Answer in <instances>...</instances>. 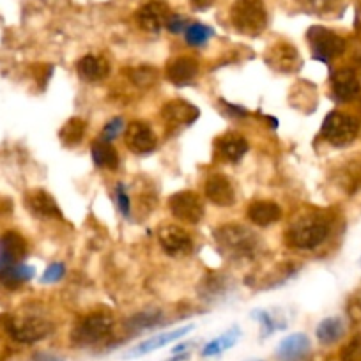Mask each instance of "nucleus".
Returning a JSON list of instances; mask_svg holds the SVG:
<instances>
[{
  "instance_id": "f257e3e1",
  "label": "nucleus",
  "mask_w": 361,
  "mask_h": 361,
  "mask_svg": "<svg viewBox=\"0 0 361 361\" xmlns=\"http://www.w3.org/2000/svg\"><path fill=\"white\" fill-rule=\"evenodd\" d=\"M213 235L221 255L232 262H245V260L255 259L260 250L259 235L245 225H221L214 231Z\"/></svg>"
},
{
  "instance_id": "f03ea898",
  "label": "nucleus",
  "mask_w": 361,
  "mask_h": 361,
  "mask_svg": "<svg viewBox=\"0 0 361 361\" xmlns=\"http://www.w3.org/2000/svg\"><path fill=\"white\" fill-rule=\"evenodd\" d=\"M329 234V221L319 211L300 214L287 232V241L293 248L314 250L326 241Z\"/></svg>"
},
{
  "instance_id": "7ed1b4c3",
  "label": "nucleus",
  "mask_w": 361,
  "mask_h": 361,
  "mask_svg": "<svg viewBox=\"0 0 361 361\" xmlns=\"http://www.w3.org/2000/svg\"><path fill=\"white\" fill-rule=\"evenodd\" d=\"M231 23L243 36H260L267 27L266 6L262 0H235L231 8Z\"/></svg>"
},
{
  "instance_id": "20e7f679",
  "label": "nucleus",
  "mask_w": 361,
  "mask_h": 361,
  "mask_svg": "<svg viewBox=\"0 0 361 361\" xmlns=\"http://www.w3.org/2000/svg\"><path fill=\"white\" fill-rule=\"evenodd\" d=\"M112 328L114 317L109 312H92L73 328L71 342L78 347L96 345L110 335Z\"/></svg>"
},
{
  "instance_id": "39448f33",
  "label": "nucleus",
  "mask_w": 361,
  "mask_h": 361,
  "mask_svg": "<svg viewBox=\"0 0 361 361\" xmlns=\"http://www.w3.org/2000/svg\"><path fill=\"white\" fill-rule=\"evenodd\" d=\"M360 133V121L343 112H329L321 126V137L335 147H347Z\"/></svg>"
},
{
  "instance_id": "423d86ee",
  "label": "nucleus",
  "mask_w": 361,
  "mask_h": 361,
  "mask_svg": "<svg viewBox=\"0 0 361 361\" xmlns=\"http://www.w3.org/2000/svg\"><path fill=\"white\" fill-rule=\"evenodd\" d=\"M307 41L310 44L315 61L324 62V64H329L331 61L338 59L347 48L345 39L342 36L321 25H314L308 29Z\"/></svg>"
},
{
  "instance_id": "0eeeda50",
  "label": "nucleus",
  "mask_w": 361,
  "mask_h": 361,
  "mask_svg": "<svg viewBox=\"0 0 361 361\" xmlns=\"http://www.w3.org/2000/svg\"><path fill=\"white\" fill-rule=\"evenodd\" d=\"M6 328H8L11 338L20 343H36L54 333V324L50 321L41 317H32V315L11 317L8 324H6Z\"/></svg>"
},
{
  "instance_id": "6e6552de",
  "label": "nucleus",
  "mask_w": 361,
  "mask_h": 361,
  "mask_svg": "<svg viewBox=\"0 0 361 361\" xmlns=\"http://www.w3.org/2000/svg\"><path fill=\"white\" fill-rule=\"evenodd\" d=\"M169 209L177 221L197 225L204 218V204L195 192H177L169 199Z\"/></svg>"
},
{
  "instance_id": "1a4fd4ad",
  "label": "nucleus",
  "mask_w": 361,
  "mask_h": 361,
  "mask_svg": "<svg viewBox=\"0 0 361 361\" xmlns=\"http://www.w3.org/2000/svg\"><path fill=\"white\" fill-rule=\"evenodd\" d=\"M158 241L163 252L172 257H186L192 253L193 241L185 228L177 225H163L158 231Z\"/></svg>"
},
{
  "instance_id": "9d476101",
  "label": "nucleus",
  "mask_w": 361,
  "mask_h": 361,
  "mask_svg": "<svg viewBox=\"0 0 361 361\" xmlns=\"http://www.w3.org/2000/svg\"><path fill=\"white\" fill-rule=\"evenodd\" d=\"M266 64L271 69H275L279 73H294L301 68V57L300 51L296 50V47H293L290 43L286 41H280V43L273 44L269 50L266 51V57H264Z\"/></svg>"
},
{
  "instance_id": "9b49d317",
  "label": "nucleus",
  "mask_w": 361,
  "mask_h": 361,
  "mask_svg": "<svg viewBox=\"0 0 361 361\" xmlns=\"http://www.w3.org/2000/svg\"><path fill=\"white\" fill-rule=\"evenodd\" d=\"M124 140L130 151L135 154H149L156 149L158 138H156L154 131L144 121H133L126 126V133H124Z\"/></svg>"
},
{
  "instance_id": "f8f14e48",
  "label": "nucleus",
  "mask_w": 361,
  "mask_h": 361,
  "mask_svg": "<svg viewBox=\"0 0 361 361\" xmlns=\"http://www.w3.org/2000/svg\"><path fill=\"white\" fill-rule=\"evenodd\" d=\"M204 193L218 207H231L235 204V190L225 173H211L204 186Z\"/></svg>"
},
{
  "instance_id": "ddd939ff",
  "label": "nucleus",
  "mask_w": 361,
  "mask_h": 361,
  "mask_svg": "<svg viewBox=\"0 0 361 361\" xmlns=\"http://www.w3.org/2000/svg\"><path fill=\"white\" fill-rule=\"evenodd\" d=\"M170 18V9L161 0H151L147 4L142 6L137 13V22L140 29L145 32L156 34L166 27V22Z\"/></svg>"
},
{
  "instance_id": "4468645a",
  "label": "nucleus",
  "mask_w": 361,
  "mask_h": 361,
  "mask_svg": "<svg viewBox=\"0 0 361 361\" xmlns=\"http://www.w3.org/2000/svg\"><path fill=\"white\" fill-rule=\"evenodd\" d=\"M27 250H29L27 241L18 232L11 231L0 235V269L23 262Z\"/></svg>"
},
{
  "instance_id": "2eb2a0df",
  "label": "nucleus",
  "mask_w": 361,
  "mask_h": 361,
  "mask_svg": "<svg viewBox=\"0 0 361 361\" xmlns=\"http://www.w3.org/2000/svg\"><path fill=\"white\" fill-rule=\"evenodd\" d=\"M331 90L336 102H353L360 94V78L350 68H340L331 75Z\"/></svg>"
},
{
  "instance_id": "dca6fc26",
  "label": "nucleus",
  "mask_w": 361,
  "mask_h": 361,
  "mask_svg": "<svg viewBox=\"0 0 361 361\" xmlns=\"http://www.w3.org/2000/svg\"><path fill=\"white\" fill-rule=\"evenodd\" d=\"M310 338L305 333H293L286 336L276 347V360L279 361H307L310 356Z\"/></svg>"
},
{
  "instance_id": "f3484780",
  "label": "nucleus",
  "mask_w": 361,
  "mask_h": 361,
  "mask_svg": "<svg viewBox=\"0 0 361 361\" xmlns=\"http://www.w3.org/2000/svg\"><path fill=\"white\" fill-rule=\"evenodd\" d=\"M193 329V326H183V328H177V329H172V331H165V333H159V335H154L151 336V338L144 340V342H140L138 345H135L133 349H130L126 353L128 360H131V357H138V356H145V354L152 353V350H158L161 349V347H165L166 343L170 342H176V340L183 338L185 335H188L190 331Z\"/></svg>"
},
{
  "instance_id": "a211bd4d",
  "label": "nucleus",
  "mask_w": 361,
  "mask_h": 361,
  "mask_svg": "<svg viewBox=\"0 0 361 361\" xmlns=\"http://www.w3.org/2000/svg\"><path fill=\"white\" fill-rule=\"evenodd\" d=\"M199 75V61L193 57H176L166 64V78L177 87L188 85Z\"/></svg>"
},
{
  "instance_id": "6ab92c4d",
  "label": "nucleus",
  "mask_w": 361,
  "mask_h": 361,
  "mask_svg": "<svg viewBox=\"0 0 361 361\" xmlns=\"http://www.w3.org/2000/svg\"><path fill=\"white\" fill-rule=\"evenodd\" d=\"M161 116L163 119L172 124H185V126H190V124H193L199 119L200 112L195 105L185 102V99H172L166 105H163Z\"/></svg>"
},
{
  "instance_id": "aec40b11",
  "label": "nucleus",
  "mask_w": 361,
  "mask_h": 361,
  "mask_svg": "<svg viewBox=\"0 0 361 361\" xmlns=\"http://www.w3.org/2000/svg\"><path fill=\"white\" fill-rule=\"evenodd\" d=\"M25 202L29 206L30 213H34L36 216L57 218V220L62 218V211L59 207V204L44 190H32V192H29L25 197Z\"/></svg>"
},
{
  "instance_id": "412c9836",
  "label": "nucleus",
  "mask_w": 361,
  "mask_h": 361,
  "mask_svg": "<svg viewBox=\"0 0 361 361\" xmlns=\"http://www.w3.org/2000/svg\"><path fill=\"white\" fill-rule=\"evenodd\" d=\"M76 69H78L80 78L89 83H96L102 82V80H105L109 76L110 64L102 55L89 54L80 59L78 64H76Z\"/></svg>"
},
{
  "instance_id": "4be33fe9",
  "label": "nucleus",
  "mask_w": 361,
  "mask_h": 361,
  "mask_svg": "<svg viewBox=\"0 0 361 361\" xmlns=\"http://www.w3.org/2000/svg\"><path fill=\"white\" fill-rule=\"evenodd\" d=\"M246 216L259 227H269L282 218V207L271 200H257L248 206Z\"/></svg>"
},
{
  "instance_id": "5701e85b",
  "label": "nucleus",
  "mask_w": 361,
  "mask_h": 361,
  "mask_svg": "<svg viewBox=\"0 0 361 361\" xmlns=\"http://www.w3.org/2000/svg\"><path fill=\"white\" fill-rule=\"evenodd\" d=\"M216 152L221 158L227 159V161L238 163L248 152V142H246V138L243 135L227 133L218 138Z\"/></svg>"
},
{
  "instance_id": "b1692460",
  "label": "nucleus",
  "mask_w": 361,
  "mask_h": 361,
  "mask_svg": "<svg viewBox=\"0 0 361 361\" xmlns=\"http://www.w3.org/2000/svg\"><path fill=\"white\" fill-rule=\"evenodd\" d=\"M34 275H36V271H34L32 266L20 262L15 264V266L6 267V269H0V283L8 287V289H16V287L32 280Z\"/></svg>"
},
{
  "instance_id": "393cba45",
  "label": "nucleus",
  "mask_w": 361,
  "mask_h": 361,
  "mask_svg": "<svg viewBox=\"0 0 361 361\" xmlns=\"http://www.w3.org/2000/svg\"><path fill=\"white\" fill-rule=\"evenodd\" d=\"M90 152H92V161L98 169L116 170L119 166V152L114 147L112 142L96 140Z\"/></svg>"
},
{
  "instance_id": "a878e982",
  "label": "nucleus",
  "mask_w": 361,
  "mask_h": 361,
  "mask_svg": "<svg viewBox=\"0 0 361 361\" xmlns=\"http://www.w3.org/2000/svg\"><path fill=\"white\" fill-rule=\"evenodd\" d=\"M315 335L322 345H333L345 335V324L340 317H326L319 322Z\"/></svg>"
},
{
  "instance_id": "bb28decb",
  "label": "nucleus",
  "mask_w": 361,
  "mask_h": 361,
  "mask_svg": "<svg viewBox=\"0 0 361 361\" xmlns=\"http://www.w3.org/2000/svg\"><path fill=\"white\" fill-rule=\"evenodd\" d=\"M87 123L82 119V117H71L69 121H66L64 126L59 131V138H61L62 144L66 147H76L80 142L85 137Z\"/></svg>"
},
{
  "instance_id": "cd10ccee",
  "label": "nucleus",
  "mask_w": 361,
  "mask_h": 361,
  "mask_svg": "<svg viewBox=\"0 0 361 361\" xmlns=\"http://www.w3.org/2000/svg\"><path fill=\"white\" fill-rule=\"evenodd\" d=\"M163 321V312L158 308H147V310H142L138 314H135L133 317L128 319L126 328L130 331H144V329L154 328L159 322Z\"/></svg>"
},
{
  "instance_id": "c85d7f7f",
  "label": "nucleus",
  "mask_w": 361,
  "mask_h": 361,
  "mask_svg": "<svg viewBox=\"0 0 361 361\" xmlns=\"http://www.w3.org/2000/svg\"><path fill=\"white\" fill-rule=\"evenodd\" d=\"M239 336H241V329L239 328H231L228 331H225L224 335H220L218 338L211 340L206 347L202 349V356H218V354L225 353L231 347H234L238 343Z\"/></svg>"
},
{
  "instance_id": "c756f323",
  "label": "nucleus",
  "mask_w": 361,
  "mask_h": 361,
  "mask_svg": "<svg viewBox=\"0 0 361 361\" xmlns=\"http://www.w3.org/2000/svg\"><path fill=\"white\" fill-rule=\"evenodd\" d=\"M128 78L133 85L140 87V89H147V87L154 85L158 82V71L151 66H137V68H130L126 71Z\"/></svg>"
},
{
  "instance_id": "7c9ffc66",
  "label": "nucleus",
  "mask_w": 361,
  "mask_h": 361,
  "mask_svg": "<svg viewBox=\"0 0 361 361\" xmlns=\"http://www.w3.org/2000/svg\"><path fill=\"white\" fill-rule=\"evenodd\" d=\"M214 30L204 23H190L185 30V39L190 47H204L213 37Z\"/></svg>"
},
{
  "instance_id": "2f4dec72",
  "label": "nucleus",
  "mask_w": 361,
  "mask_h": 361,
  "mask_svg": "<svg viewBox=\"0 0 361 361\" xmlns=\"http://www.w3.org/2000/svg\"><path fill=\"white\" fill-rule=\"evenodd\" d=\"M252 317H255L257 321H259L260 335H262V338H267V336H271L273 333L276 331V329L286 328L283 324H279V321H276V319L273 317V314H271V312H267V310H255L252 314Z\"/></svg>"
},
{
  "instance_id": "473e14b6",
  "label": "nucleus",
  "mask_w": 361,
  "mask_h": 361,
  "mask_svg": "<svg viewBox=\"0 0 361 361\" xmlns=\"http://www.w3.org/2000/svg\"><path fill=\"white\" fill-rule=\"evenodd\" d=\"M301 8L314 15H328L338 8L340 0H300Z\"/></svg>"
},
{
  "instance_id": "72a5a7b5",
  "label": "nucleus",
  "mask_w": 361,
  "mask_h": 361,
  "mask_svg": "<svg viewBox=\"0 0 361 361\" xmlns=\"http://www.w3.org/2000/svg\"><path fill=\"white\" fill-rule=\"evenodd\" d=\"M225 290H227V287H225L224 276L211 275V276H207L206 280H204V286H202V289H200V293H202V298L213 300V298L221 296Z\"/></svg>"
},
{
  "instance_id": "f704fd0d",
  "label": "nucleus",
  "mask_w": 361,
  "mask_h": 361,
  "mask_svg": "<svg viewBox=\"0 0 361 361\" xmlns=\"http://www.w3.org/2000/svg\"><path fill=\"white\" fill-rule=\"evenodd\" d=\"M123 131H124V119H123V117H114V119H110L109 123L105 124V128H103L99 140L112 142V140H116V138L119 137Z\"/></svg>"
},
{
  "instance_id": "c9c22d12",
  "label": "nucleus",
  "mask_w": 361,
  "mask_h": 361,
  "mask_svg": "<svg viewBox=\"0 0 361 361\" xmlns=\"http://www.w3.org/2000/svg\"><path fill=\"white\" fill-rule=\"evenodd\" d=\"M116 202H117V207H119L121 214H123L124 218H130L131 216V200H130V195H128V192H126V186H124L123 183H119V185L116 186Z\"/></svg>"
},
{
  "instance_id": "e433bc0d",
  "label": "nucleus",
  "mask_w": 361,
  "mask_h": 361,
  "mask_svg": "<svg viewBox=\"0 0 361 361\" xmlns=\"http://www.w3.org/2000/svg\"><path fill=\"white\" fill-rule=\"evenodd\" d=\"M66 275V266L64 262H51L50 266L47 267V271L41 276V282L43 283H55L59 280L64 279Z\"/></svg>"
},
{
  "instance_id": "4c0bfd02",
  "label": "nucleus",
  "mask_w": 361,
  "mask_h": 361,
  "mask_svg": "<svg viewBox=\"0 0 361 361\" xmlns=\"http://www.w3.org/2000/svg\"><path fill=\"white\" fill-rule=\"evenodd\" d=\"M342 361H361V336H356L343 347Z\"/></svg>"
},
{
  "instance_id": "58836bf2",
  "label": "nucleus",
  "mask_w": 361,
  "mask_h": 361,
  "mask_svg": "<svg viewBox=\"0 0 361 361\" xmlns=\"http://www.w3.org/2000/svg\"><path fill=\"white\" fill-rule=\"evenodd\" d=\"M188 20L185 16H177V15H170L169 22H166V29L170 30L172 34H180L185 32L188 29Z\"/></svg>"
},
{
  "instance_id": "ea45409f",
  "label": "nucleus",
  "mask_w": 361,
  "mask_h": 361,
  "mask_svg": "<svg viewBox=\"0 0 361 361\" xmlns=\"http://www.w3.org/2000/svg\"><path fill=\"white\" fill-rule=\"evenodd\" d=\"M221 105H224L225 112L232 114V116H234V117H245V116H248V110H246L245 106L232 105V103H227V102H221Z\"/></svg>"
},
{
  "instance_id": "a19ab883",
  "label": "nucleus",
  "mask_w": 361,
  "mask_h": 361,
  "mask_svg": "<svg viewBox=\"0 0 361 361\" xmlns=\"http://www.w3.org/2000/svg\"><path fill=\"white\" fill-rule=\"evenodd\" d=\"M349 315L354 321H361V300H354L349 305Z\"/></svg>"
},
{
  "instance_id": "79ce46f5",
  "label": "nucleus",
  "mask_w": 361,
  "mask_h": 361,
  "mask_svg": "<svg viewBox=\"0 0 361 361\" xmlns=\"http://www.w3.org/2000/svg\"><path fill=\"white\" fill-rule=\"evenodd\" d=\"M30 361H64L62 357L54 356V354H48V353H39L32 357Z\"/></svg>"
},
{
  "instance_id": "37998d69",
  "label": "nucleus",
  "mask_w": 361,
  "mask_h": 361,
  "mask_svg": "<svg viewBox=\"0 0 361 361\" xmlns=\"http://www.w3.org/2000/svg\"><path fill=\"white\" fill-rule=\"evenodd\" d=\"M190 2H192V6L195 9H199V11H204V9H207V8H211V6H213L214 0H190Z\"/></svg>"
},
{
  "instance_id": "c03bdc74",
  "label": "nucleus",
  "mask_w": 361,
  "mask_h": 361,
  "mask_svg": "<svg viewBox=\"0 0 361 361\" xmlns=\"http://www.w3.org/2000/svg\"><path fill=\"white\" fill-rule=\"evenodd\" d=\"M360 266H361V257H360Z\"/></svg>"
}]
</instances>
